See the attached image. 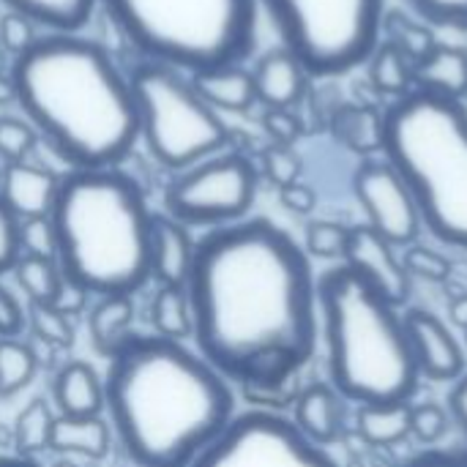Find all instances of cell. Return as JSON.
I'll list each match as a JSON object with an SVG mask.
<instances>
[{"instance_id":"cell-1","label":"cell","mask_w":467,"mask_h":467,"mask_svg":"<svg viewBox=\"0 0 467 467\" xmlns=\"http://www.w3.org/2000/svg\"><path fill=\"white\" fill-rule=\"evenodd\" d=\"M186 293L197 353L249 400L285 391L312 361L317 276L271 219H241L200 238Z\"/></svg>"},{"instance_id":"cell-2","label":"cell","mask_w":467,"mask_h":467,"mask_svg":"<svg viewBox=\"0 0 467 467\" xmlns=\"http://www.w3.org/2000/svg\"><path fill=\"white\" fill-rule=\"evenodd\" d=\"M104 408L137 467H189L233 421L230 380L200 353L164 337L131 334L109 358Z\"/></svg>"},{"instance_id":"cell-3","label":"cell","mask_w":467,"mask_h":467,"mask_svg":"<svg viewBox=\"0 0 467 467\" xmlns=\"http://www.w3.org/2000/svg\"><path fill=\"white\" fill-rule=\"evenodd\" d=\"M16 104L74 170L118 167L140 140L137 101L112 55L74 33L38 36L14 57Z\"/></svg>"},{"instance_id":"cell-4","label":"cell","mask_w":467,"mask_h":467,"mask_svg":"<svg viewBox=\"0 0 467 467\" xmlns=\"http://www.w3.org/2000/svg\"><path fill=\"white\" fill-rule=\"evenodd\" d=\"M49 219L60 271L90 296H134L150 279L153 213L126 172L71 170Z\"/></svg>"},{"instance_id":"cell-5","label":"cell","mask_w":467,"mask_h":467,"mask_svg":"<svg viewBox=\"0 0 467 467\" xmlns=\"http://www.w3.org/2000/svg\"><path fill=\"white\" fill-rule=\"evenodd\" d=\"M317 312L328 378L342 400L358 405L410 402L421 375L397 306L339 263L317 276Z\"/></svg>"},{"instance_id":"cell-6","label":"cell","mask_w":467,"mask_h":467,"mask_svg":"<svg viewBox=\"0 0 467 467\" xmlns=\"http://www.w3.org/2000/svg\"><path fill=\"white\" fill-rule=\"evenodd\" d=\"M383 159L408 183L421 224L467 249V107L413 88L383 109Z\"/></svg>"},{"instance_id":"cell-7","label":"cell","mask_w":467,"mask_h":467,"mask_svg":"<svg viewBox=\"0 0 467 467\" xmlns=\"http://www.w3.org/2000/svg\"><path fill=\"white\" fill-rule=\"evenodd\" d=\"M118 30L172 68L241 63L257 41V0H101Z\"/></svg>"},{"instance_id":"cell-8","label":"cell","mask_w":467,"mask_h":467,"mask_svg":"<svg viewBox=\"0 0 467 467\" xmlns=\"http://www.w3.org/2000/svg\"><path fill=\"white\" fill-rule=\"evenodd\" d=\"M129 85L137 101L140 137L167 170H189L227 145V126L172 66L142 60Z\"/></svg>"},{"instance_id":"cell-9","label":"cell","mask_w":467,"mask_h":467,"mask_svg":"<svg viewBox=\"0 0 467 467\" xmlns=\"http://www.w3.org/2000/svg\"><path fill=\"white\" fill-rule=\"evenodd\" d=\"M285 47L315 77L367 63L386 30V0H257Z\"/></svg>"},{"instance_id":"cell-10","label":"cell","mask_w":467,"mask_h":467,"mask_svg":"<svg viewBox=\"0 0 467 467\" xmlns=\"http://www.w3.org/2000/svg\"><path fill=\"white\" fill-rule=\"evenodd\" d=\"M257 197V170L241 153L211 156L183 170L164 192V211L183 227L241 222Z\"/></svg>"},{"instance_id":"cell-11","label":"cell","mask_w":467,"mask_h":467,"mask_svg":"<svg viewBox=\"0 0 467 467\" xmlns=\"http://www.w3.org/2000/svg\"><path fill=\"white\" fill-rule=\"evenodd\" d=\"M189 467H337V462L326 449L309 443L290 419L274 410H246L233 416Z\"/></svg>"},{"instance_id":"cell-12","label":"cell","mask_w":467,"mask_h":467,"mask_svg":"<svg viewBox=\"0 0 467 467\" xmlns=\"http://www.w3.org/2000/svg\"><path fill=\"white\" fill-rule=\"evenodd\" d=\"M353 192L367 213V227H372L397 249L419 241L424 230L419 205L408 183L386 159L361 161L353 175Z\"/></svg>"},{"instance_id":"cell-13","label":"cell","mask_w":467,"mask_h":467,"mask_svg":"<svg viewBox=\"0 0 467 467\" xmlns=\"http://www.w3.org/2000/svg\"><path fill=\"white\" fill-rule=\"evenodd\" d=\"M342 263L391 306L400 309L410 301L413 279L402 265V254L372 227H353L350 246Z\"/></svg>"},{"instance_id":"cell-14","label":"cell","mask_w":467,"mask_h":467,"mask_svg":"<svg viewBox=\"0 0 467 467\" xmlns=\"http://www.w3.org/2000/svg\"><path fill=\"white\" fill-rule=\"evenodd\" d=\"M402 323L421 378L432 383H454L465 375V350L435 312L413 306L402 315Z\"/></svg>"},{"instance_id":"cell-15","label":"cell","mask_w":467,"mask_h":467,"mask_svg":"<svg viewBox=\"0 0 467 467\" xmlns=\"http://www.w3.org/2000/svg\"><path fill=\"white\" fill-rule=\"evenodd\" d=\"M342 394L331 383H309L293 400V424L315 446L326 449L342 438L345 405Z\"/></svg>"},{"instance_id":"cell-16","label":"cell","mask_w":467,"mask_h":467,"mask_svg":"<svg viewBox=\"0 0 467 467\" xmlns=\"http://www.w3.org/2000/svg\"><path fill=\"white\" fill-rule=\"evenodd\" d=\"M194 241L189 230L167 213H153L150 233V279L159 287H186L192 263H194Z\"/></svg>"},{"instance_id":"cell-17","label":"cell","mask_w":467,"mask_h":467,"mask_svg":"<svg viewBox=\"0 0 467 467\" xmlns=\"http://www.w3.org/2000/svg\"><path fill=\"white\" fill-rule=\"evenodd\" d=\"M252 79L257 101H263L265 109H290L304 99L309 71L287 47H279L257 60Z\"/></svg>"},{"instance_id":"cell-18","label":"cell","mask_w":467,"mask_h":467,"mask_svg":"<svg viewBox=\"0 0 467 467\" xmlns=\"http://www.w3.org/2000/svg\"><path fill=\"white\" fill-rule=\"evenodd\" d=\"M57 189H60V178L55 172L30 161H16L8 164L3 172L0 200L11 208L16 219L49 216Z\"/></svg>"},{"instance_id":"cell-19","label":"cell","mask_w":467,"mask_h":467,"mask_svg":"<svg viewBox=\"0 0 467 467\" xmlns=\"http://www.w3.org/2000/svg\"><path fill=\"white\" fill-rule=\"evenodd\" d=\"M189 82L200 93V99L213 109L244 112L257 101L252 71L244 68L241 63L197 68V71H192Z\"/></svg>"},{"instance_id":"cell-20","label":"cell","mask_w":467,"mask_h":467,"mask_svg":"<svg viewBox=\"0 0 467 467\" xmlns=\"http://www.w3.org/2000/svg\"><path fill=\"white\" fill-rule=\"evenodd\" d=\"M416 88L446 96V99H460L467 96V49L457 44H441L435 41L419 60H416Z\"/></svg>"},{"instance_id":"cell-21","label":"cell","mask_w":467,"mask_h":467,"mask_svg":"<svg viewBox=\"0 0 467 467\" xmlns=\"http://www.w3.org/2000/svg\"><path fill=\"white\" fill-rule=\"evenodd\" d=\"M52 400L57 405V416H101L104 410V380L93 372V367L82 361H68L57 369L52 383Z\"/></svg>"},{"instance_id":"cell-22","label":"cell","mask_w":467,"mask_h":467,"mask_svg":"<svg viewBox=\"0 0 467 467\" xmlns=\"http://www.w3.org/2000/svg\"><path fill=\"white\" fill-rule=\"evenodd\" d=\"M112 427L101 416H57L52 427L49 451L55 454H77L85 460H104L109 454Z\"/></svg>"},{"instance_id":"cell-23","label":"cell","mask_w":467,"mask_h":467,"mask_svg":"<svg viewBox=\"0 0 467 467\" xmlns=\"http://www.w3.org/2000/svg\"><path fill=\"white\" fill-rule=\"evenodd\" d=\"M331 134L358 156L383 150V112L369 104H339L331 115Z\"/></svg>"},{"instance_id":"cell-24","label":"cell","mask_w":467,"mask_h":467,"mask_svg":"<svg viewBox=\"0 0 467 467\" xmlns=\"http://www.w3.org/2000/svg\"><path fill=\"white\" fill-rule=\"evenodd\" d=\"M134 312L137 309H134L131 296H101L93 304V309L88 315V328H90L93 348L104 358H112L131 337Z\"/></svg>"},{"instance_id":"cell-25","label":"cell","mask_w":467,"mask_h":467,"mask_svg":"<svg viewBox=\"0 0 467 467\" xmlns=\"http://www.w3.org/2000/svg\"><path fill=\"white\" fill-rule=\"evenodd\" d=\"M356 432L372 449L400 446L410 438V402L358 405Z\"/></svg>"},{"instance_id":"cell-26","label":"cell","mask_w":467,"mask_h":467,"mask_svg":"<svg viewBox=\"0 0 467 467\" xmlns=\"http://www.w3.org/2000/svg\"><path fill=\"white\" fill-rule=\"evenodd\" d=\"M369 82L386 96H405L416 88V60L389 38H380L367 57Z\"/></svg>"},{"instance_id":"cell-27","label":"cell","mask_w":467,"mask_h":467,"mask_svg":"<svg viewBox=\"0 0 467 467\" xmlns=\"http://www.w3.org/2000/svg\"><path fill=\"white\" fill-rule=\"evenodd\" d=\"M8 11H19L52 33H74L93 16L99 0H3Z\"/></svg>"},{"instance_id":"cell-28","label":"cell","mask_w":467,"mask_h":467,"mask_svg":"<svg viewBox=\"0 0 467 467\" xmlns=\"http://www.w3.org/2000/svg\"><path fill=\"white\" fill-rule=\"evenodd\" d=\"M150 326L156 337L186 342L194 337V315L186 287H159L150 301Z\"/></svg>"},{"instance_id":"cell-29","label":"cell","mask_w":467,"mask_h":467,"mask_svg":"<svg viewBox=\"0 0 467 467\" xmlns=\"http://www.w3.org/2000/svg\"><path fill=\"white\" fill-rule=\"evenodd\" d=\"M55 419L57 416L47 400H33L22 408V413L14 421V443H16L19 457L36 460V454L49 451Z\"/></svg>"},{"instance_id":"cell-30","label":"cell","mask_w":467,"mask_h":467,"mask_svg":"<svg viewBox=\"0 0 467 467\" xmlns=\"http://www.w3.org/2000/svg\"><path fill=\"white\" fill-rule=\"evenodd\" d=\"M38 369L33 348L16 337H0V400L16 397Z\"/></svg>"},{"instance_id":"cell-31","label":"cell","mask_w":467,"mask_h":467,"mask_svg":"<svg viewBox=\"0 0 467 467\" xmlns=\"http://www.w3.org/2000/svg\"><path fill=\"white\" fill-rule=\"evenodd\" d=\"M14 276L19 282V287L25 290L30 304H52L60 287V265L57 260L49 257H33V254H22L14 265Z\"/></svg>"},{"instance_id":"cell-32","label":"cell","mask_w":467,"mask_h":467,"mask_svg":"<svg viewBox=\"0 0 467 467\" xmlns=\"http://www.w3.org/2000/svg\"><path fill=\"white\" fill-rule=\"evenodd\" d=\"M350 235L353 227L342 224V222H331V219H315L306 224L304 233V246L306 254L317 257V260H345L348 246H350Z\"/></svg>"},{"instance_id":"cell-33","label":"cell","mask_w":467,"mask_h":467,"mask_svg":"<svg viewBox=\"0 0 467 467\" xmlns=\"http://www.w3.org/2000/svg\"><path fill=\"white\" fill-rule=\"evenodd\" d=\"M25 317H27V326H30L33 337L38 342H44L47 348L63 350V348L74 345V326H71V320L63 312H57L52 304H30Z\"/></svg>"},{"instance_id":"cell-34","label":"cell","mask_w":467,"mask_h":467,"mask_svg":"<svg viewBox=\"0 0 467 467\" xmlns=\"http://www.w3.org/2000/svg\"><path fill=\"white\" fill-rule=\"evenodd\" d=\"M451 427V416L443 405L438 402H424V405H410V438L419 441L421 446L432 449L446 438Z\"/></svg>"},{"instance_id":"cell-35","label":"cell","mask_w":467,"mask_h":467,"mask_svg":"<svg viewBox=\"0 0 467 467\" xmlns=\"http://www.w3.org/2000/svg\"><path fill=\"white\" fill-rule=\"evenodd\" d=\"M260 161H263L265 178H268L276 189L301 181L304 164H301V156L296 153V145H274V142H271V145L263 150V159H260Z\"/></svg>"},{"instance_id":"cell-36","label":"cell","mask_w":467,"mask_h":467,"mask_svg":"<svg viewBox=\"0 0 467 467\" xmlns=\"http://www.w3.org/2000/svg\"><path fill=\"white\" fill-rule=\"evenodd\" d=\"M402 265L410 274V279L419 276L427 282H446L451 276V263L441 252L421 244H410L402 249Z\"/></svg>"},{"instance_id":"cell-37","label":"cell","mask_w":467,"mask_h":467,"mask_svg":"<svg viewBox=\"0 0 467 467\" xmlns=\"http://www.w3.org/2000/svg\"><path fill=\"white\" fill-rule=\"evenodd\" d=\"M19 241H22V254L57 260V235L49 216L19 219Z\"/></svg>"},{"instance_id":"cell-38","label":"cell","mask_w":467,"mask_h":467,"mask_svg":"<svg viewBox=\"0 0 467 467\" xmlns=\"http://www.w3.org/2000/svg\"><path fill=\"white\" fill-rule=\"evenodd\" d=\"M36 145V129L16 118H0V156L8 164L25 161Z\"/></svg>"},{"instance_id":"cell-39","label":"cell","mask_w":467,"mask_h":467,"mask_svg":"<svg viewBox=\"0 0 467 467\" xmlns=\"http://www.w3.org/2000/svg\"><path fill=\"white\" fill-rule=\"evenodd\" d=\"M408 3L430 25L467 30V0H408Z\"/></svg>"},{"instance_id":"cell-40","label":"cell","mask_w":467,"mask_h":467,"mask_svg":"<svg viewBox=\"0 0 467 467\" xmlns=\"http://www.w3.org/2000/svg\"><path fill=\"white\" fill-rule=\"evenodd\" d=\"M36 27H33V19H27L25 14L19 11H8L3 19H0V44L5 52H11L14 57L25 55L33 44H36Z\"/></svg>"},{"instance_id":"cell-41","label":"cell","mask_w":467,"mask_h":467,"mask_svg":"<svg viewBox=\"0 0 467 467\" xmlns=\"http://www.w3.org/2000/svg\"><path fill=\"white\" fill-rule=\"evenodd\" d=\"M22 257V241H19V219L11 213V208L0 200V274L14 271L16 260Z\"/></svg>"},{"instance_id":"cell-42","label":"cell","mask_w":467,"mask_h":467,"mask_svg":"<svg viewBox=\"0 0 467 467\" xmlns=\"http://www.w3.org/2000/svg\"><path fill=\"white\" fill-rule=\"evenodd\" d=\"M389 41H394L397 47H402L413 60H419V57L435 44V38L427 33V27H421V25H416V22H408V19L391 22Z\"/></svg>"},{"instance_id":"cell-43","label":"cell","mask_w":467,"mask_h":467,"mask_svg":"<svg viewBox=\"0 0 467 467\" xmlns=\"http://www.w3.org/2000/svg\"><path fill=\"white\" fill-rule=\"evenodd\" d=\"M263 129L274 145H296L304 134V126L293 115V109H265Z\"/></svg>"},{"instance_id":"cell-44","label":"cell","mask_w":467,"mask_h":467,"mask_svg":"<svg viewBox=\"0 0 467 467\" xmlns=\"http://www.w3.org/2000/svg\"><path fill=\"white\" fill-rule=\"evenodd\" d=\"M27 326L22 304L0 285V337H19Z\"/></svg>"},{"instance_id":"cell-45","label":"cell","mask_w":467,"mask_h":467,"mask_svg":"<svg viewBox=\"0 0 467 467\" xmlns=\"http://www.w3.org/2000/svg\"><path fill=\"white\" fill-rule=\"evenodd\" d=\"M279 202L290 211V213H298V216H306L317 208V194L312 186L296 181L290 186H282L279 189Z\"/></svg>"},{"instance_id":"cell-46","label":"cell","mask_w":467,"mask_h":467,"mask_svg":"<svg viewBox=\"0 0 467 467\" xmlns=\"http://www.w3.org/2000/svg\"><path fill=\"white\" fill-rule=\"evenodd\" d=\"M63 274V271H60ZM88 290L82 287V285H77V282H71L66 274H63V279H60V287H57V296H55V301H52V306L57 309V312H63L66 317L68 315H79L82 309H85V304H88Z\"/></svg>"},{"instance_id":"cell-47","label":"cell","mask_w":467,"mask_h":467,"mask_svg":"<svg viewBox=\"0 0 467 467\" xmlns=\"http://www.w3.org/2000/svg\"><path fill=\"white\" fill-rule=\"evenodd\" d=\"M402 467H467V449H427Z\"/></svg>"},{"instance_id":"cell-48","label":"cell","mask_w":467,"mask_h":467,"mask_svg":"<svg viewBox=\"0 0 467 467\" xmlns=\"http://www.w3.org/2000/svg\"><path fill=\"white\" fill-rule=\"evenodd\" d=\"M449 416H451V424L460 427L462 438L467 443V372L462 378L454 380L451 386V394H449Z\"/></svg>"},{"instance_id":"cell-49","label":"cell","mask_w":467,"mask_h":467,"mask_svg":"<svg viewBox=\"0 0 467 467\" xmlns=\"http://www.w3.org/2000/svg\"><path fill=\"white\" fill-rule=\"evenodd\" d=\"M449 317H451L454 326H460L462 331H467V293L460 296V298H454V304L449 309Z\"/></svg>"},{"instance_id":"cell-50","label":"cell","mask_w":467,"mask_h":467,"mask_svg":"<svg viewBox=\"0 0 467 467\" xmlns=\"http://www.w3.org/2000/svg\"><path fill=\"white\" fill-rule=\"evenodd\" d=\"M11 101H16L14 82H11V77H0V104H11Z\"/></svg>"},{"instance_id":"cell-51","label":"cell","mask_w":467,"mask_h":467,"mask_svg":"<svg viewBox=\"0 0 467 467\" xmlns=\"http://www.w3.org/2000/svg\"><path fill=\"white\" fill-rule=\"evenodd\" d=\"M0 467H41L36 460H30V457H0Z\"/></svg>"},{"instance_id":"cell-52","label":"cell","mask_w":467,"mask_h":467,"mask_svg":"<svg viewBox=\"0 0 467 467\" xmlns=\"http://www.w3.org/2000/svg\"><path fill=\"white\" fill-rule=\"evenodd\" d=\"M465 339H467V331H465Z\"/></svg>"}]
</instances>
